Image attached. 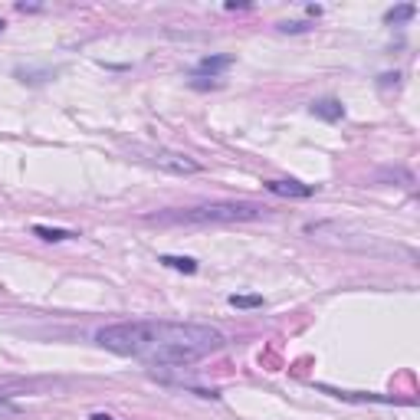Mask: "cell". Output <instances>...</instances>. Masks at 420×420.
Here are the masks:
<instances>
[{
    "mask_svg": "<svg viewBox=\"0 0 420 420\" xmlns=\"http://www.w3.org/2000/svg\"><path fill=\"white\" fill-rule=\"evenodd\" d=\"M312 115H318V119H325V121H338L345 115V108H342L338 99H318V102H312Z\"/></svg>",
    "mask_w": 420,
    "mask_h": 420,
    "instance_id": "cell-5",
    "label": "cell"
},
{
    "mask_svg": "<svg viewBox=\"0 0 420 420\" xmlns=\"http://www.w3.org/2000/svg\"><path fill=\"white\" fill-rule=\"evenodd\" d=\"M230 305L233 309H259L263 296H230Z\"/></svg>",
    "mask_w": 420,
    "mask_h": 420,
    "instance_id": "cell-10",
    "label": "cell"
},
{
    "mask_svg": "<svg viewBox=\"0 0 420 420\" xmlns=\"http://www.w3.org/2000/svg\"><path fill=\"white\" fill-rule=\"evenodd\" d=\"M33 233H36L40 240H49V243H62V240H73V237H75L73 230H60V226H43V224L33 226Z\"/></svg>",
    "mask_w": 420,
    "mask_h": 420,
    "instance_id": "cell-6",
    "label": "cell"
},
{
    "mask_svg": "<svg viewBox=\"0 0 420 420\" xmlns=\"http://www.w3.org/2000/svg\"><path fill=\"white\" fill-rule=\"evenodd\" d=\"M266 191L279 197H312L315 187L309 184H299V180H266Z\"/></svg>",
    "mask_w": 420,
    "mask_h": 420,
    "instance_id": "cell-4",
    "label": "cell"
},
{
    "mask_svg": "<svg viewBox=\"0 0 420 420\" xmlns=\"http://www.w3.org/2000/svg\"><path fill=\"white\" fill-rule=\"evenodd\" d=\"M92 420H112V417H108V414H95V417H92Z\"/></svg>",
    "mask_w": 420,
    "mask_h": 420,
    "instance_id": "cell-13",
    "label": "cell"
},
{
    "mask_svg": "<svg viewBox=\"0 0 420 420\" xmlns=\"http://www.w3.org/2000/svg\"><path fill=\"white\" fill-rule=\"evenodd\" d=\"M0 30H3V20H0Z\"/></svg>",
    "mask_w": 420,
    "mask_h": 420,
    "instance_id": "cell-14",
    "label": "cell"
},
{
    "mask_svg": "<svg viewBox=\"0 0 420 420\" xmlns=\"http://www.w3.org/2000/svg\"><path fill=\"white\" fill-rule=\"evenodd\" d=\"M16 414H20V404L10 401L7 394H0V417H16Z\"/></svg>",
    "mask_w": 420,
    "mask_h": 420,
    "instance_id": "cell-11",
    "label": "cell"
},
{
    "mask_svg": "<svg viewBox=\"0 0 420 420\" xmlns=\"http://www.w3.org/2000/svg\"><path fill=\"white\" fill-rule=\"evenodd\" d=\"M230 66H233L230 56H204L197 69H200V73H210V79H213V75H220L224 69H230Z\"/></svg>",
    "mask_w": 420,
    "mask_h": 420,
    "instance_id": "cell-7",
    "label": "cell"
},
{
    "mask_svg": "<svg viewBox=\"0 0 420 420\" xmlns=\"http://www.w3.org/2000/svg\"><path fill=\"white\" fill-rule=\"evenodd\" d=\"M417 14V10H414V7H410V3H407V7H397V10H388V14H384V23H404V20H410V16Z\"/></svg>",
    "mask_w": 420,
    "mask_h": 420,
    "instance_id": "cell-9",
    "label": "cell"
},
{
    "mask_svg": "<svg viewBox=\"0 0 420 420\" xmlns=\"http://www.w3.org/2000/svg\"><path fill=\"white\" fill-rule=\"evenodd\" d=\"M279 30L283 33H302V30H309V23H283Z\"/></svg>",
    "mask_w": 420,
    "mask_h": 420,
    "instance_id": "cell-12",
    "label": "cell"
},
{
    "mask_svg": "<svg viewBox=\"0 0 420 420\" xmlns=\"http://www.w3.org/2000/svg\"><path fill=\"white\" fill-rule=\"evenodd\" d=\"M266 213L263 204L253 200H213V204H200V207L187 210H165V213H151L148 224H243V220H259Z\"/></svg>",
    "mask_w": 420,
    "mask_h": 420,
    "instance_id": "cell-2",
    "label": "cell"
},
{
    "mask_svg": "<svg viewBox=\"0 0 420 420\" xmlns=\"http://www.w3.org/2000/svg\"><path fill=\"white\" fill-rule=\"evenodd\" d=\"M158 263H165V266H171V270H180V272H197V263L191 259V256H161Z\"/></svg>",
    "mask_w": 420,
    "mask_h": 420,
    "instance_id": "cell-8",
    "label": "cell"
},
{
    "mask_svg": "<svg viewBox=\"0 0 420 420\" xmlns=\"http://www.w3.org/2000/svg\"><path fill=\"white\" fill-rule=\"evenodd\" d=\"M95 342L115 355L141 358L151 368H187L226 345L224 331L197 322H115L95 331Z\"/></svg>",
    "mask_w": 420,
    "mask_h": 420,
    "instance_id": "cell-1",
    "label": "cell"
},
{
    "mask_svg": "<svg viewBox=\"0 0 420 420\" xmlns=\"http://www.w3.org/2000/svg\"><path fill=\"white\" fill-rule=\"evenodd\" d=\"M145 154V161L154 167H161L167 174H197L200 165H197L194 158H187V154H180V151H165V148H151V151H141Z\"/></svg>",
    "mask_w": 420,
    "mask_h": 420,
    "instance_id": "cell-3",
    "label": "cell"
}]
</instances>
